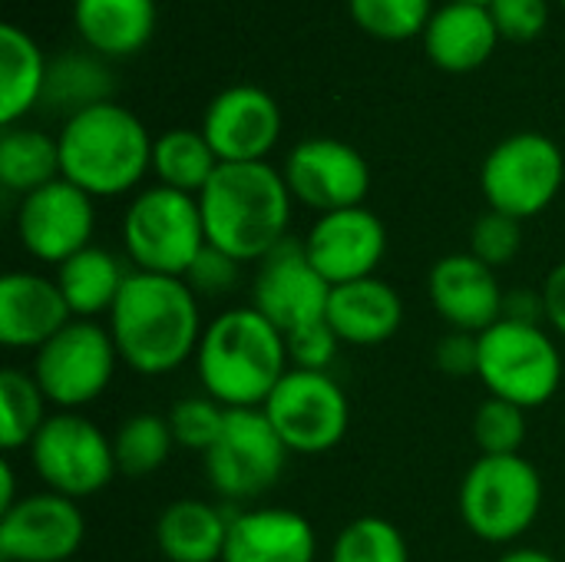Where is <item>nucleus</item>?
Returning <instances> with one entry per match:
<instances>
[{
  "label": "nucleus",
  "instance_id": "nucleus-3",
  "mask_svg": "<svg viewBox=\"0 0 565 562\" xmlns=\"http://www.w3.org/2000/svg\"><path fill=\"white\" fill-rule=\"evenodd\" d=\"M288 368L285 335L252 305L215 315L195 351L202 394L218 401L225 411L265 407Z\"/></svg>",
  "mask_w": 565,
  "mask_h": 562
},
{
  "label": "nucleus",
  "instance_id": "nucleus-11",
  "mask_svg": "<svg viewBox=\"0 0 565 562\" xmlns=\"http://www.w3.org/2000/svg\"><path fill=\"white\" fill-rule=\"evenodd\" d=\"M262 411L288 447V454L301 457L334 450L351 427L348 394L328 371L288 368V374L278 381Z\"/></svg>",
  "mask_w": 565,
  "mask_h": 562
},
{
  "label": "nucleus",
  "instance_id": "nucleus-28",
  "mask_svg": "<svg viewBox=\"0 0 565 562\" xmlns=\"http://www.w3.org/2000/svg\"><path fill=\"white\" fill-rule=\"evenodd\" d=\"M60 169V142L40 129L3 126L0 136V185L17 192L20 199L56 182Z\"/></svg>",
  "mask_w": 565,
  "mask_h": 562
},
{
  "label": "nucleus",
  "instance_id": "nucleus-17",
  "mask_svg": "<svg viewBox=\"0 0 565 562\" xmlns=\"http://www.w3.org/2000/svg\"><path fill=\"white\" fill-rule=\"evenodd\" d=\"M301 242L331 288L371 278L387 255V229L367 205L318 215Z\"/></svg>",
  "mask_w": 565,
  "mask_h": 562
},
{
  "label": "nucleus",
  "instance_id": "nucleus-23",
  "mask_svg": "<svg viewBox=\"0 0 565 562\" xmlns=\"http://www.w3.org/2000/svg\"><path fill=\"white\" fill-rule=\"evenodd\" d=\"M500 30L490 7L480 3H447L437 10L424 30L427 56L447 73H470L490 60Z\"/></svg>",
  "mask_w": 565,
  "mask_h": 562
},
{
  "label": "nucleus",
  "instance_id": "nucleus-33",
  "mask_svg": "<svg viewBox=\"0 0 565 562\" xmlns=\"http://www.w3.org/2000/svg\"><path fill=\"white\" fill-rule=\"evenodd\" d=\"M328 562H411V547L397 523L358 517L334 537Z\"/></svg>",
  "mask_w": 565,
  "mask_h": 562
},
{
  "label": "nucleus",
  "instance_id": "nucleus-42",
  "mask_svg": "<svg viewBox=\"0 0 565 562\" xmlns=\"http://www.w3.org/2000/svg\"><path fill=\"white\" fill-rule=\"evenodd\" d=\"M543 305H546V328L565 338V258L553 265V272L543 282Z\"/></svg>",
  "mask_w": 565,
  "mask_h": 562
},
{
  "label": "nucleus",
  "instance_id": "nucleus-39",
  "mask_svg": "<svg viewBox=\"0 0 565 562\" xmlns=\"http://www.w3.org/2000/svg\"><path fill=\"white\" fill-rule=\"evenodd\" d=\"M238 278H242V262L218 252L215 245H205L192 262V268L185 272V282L199 298H222L238 285Z\"/></svg>",
  "mask_w": 565,
  "mask_h": 562
},
{
  "label": "nucleus",
  "instance_id": "nucleus-40",
  "mask_svg": "<svg viewBox=\"0 0 565 562\" xmlns=\"http://www.w3.org/2000/svg\"><path fill=\"white\" fill-rule=\"evenodd\" d=\"M490 13H493L500 36H507L513 43L536 40L550 23V3L546 0H493Z\"/></svg>",
  "mask_w": 565,
  "mask_h": 562
},
{
  "label": "nucleus",
  "instance_id": "nucleus-26",
  "mask_svg": "<svg viewBox=\"0 0 565 562\" xmlns=\"http://www.w3.org/2000/svg\"><path fill=\"white\" fill-rule=\"evenodd\" d=\"M132 268L122 265V258H116L109 248L89 245L79 255H73L70 262H63L53 278L73 311V318H86L96 321L99 315H109L126 278Z\"/></svg>",
  "mask_w": 565,
  "mask_h": 562
},
{
  "label": "nucleus",
  "instance_id": "nucleus-27",
  "mask_svg": "<svg viewBox=\"0 0 565 562\" xmlns=\"http://www.w3.org/2000/svg\"><path fill=\"white\" fill-rule=\"evenodd\" d=\"M46 83V60L30 33L13 23L0 26V123L17 126L33 106H40Z\"/></svg>",
  "mask_w": 565,
  "mask_h": 562
},
{
  "label": "nucleus",
  "instance_id": "nucleus-44",
  "mask_svg": "<svg viewBox=\"0 0 565 562\" xmlns=\"http://www.w3.org/2000/svg\"><path fill=\"white\" fill-rule=\"evenodd\" d=\"M17 500H20V497H17L13 464H10V457H3V464H0V513H3V510H10Z\"/></svg>",
  "mask_w": 565,
  "mask_h": 562
},
{
  "label": "nucleus",
  "instance_id": "nucleus-8",
  "mask_svg": "<svg viewBox=\"0 0 565 562\" xmlns=\"http://www.w3.org/2000/svg\"><path fill=\"white\" fill-rule=\"evenodd\" d=\"M26 450L40 484L76 503L106 490L119 474L113 437H106L103 427H96L79 411L50 414Z\"/></svg>",
  "mask_w": 565,
  "mask_h": 562
},
{
  "label": "nucleus",
  "instance_id": "nucleus-4",
  "mask_svg": "<svg viewBox=\"0 0 565 562\" xmlns=\"http://www.w3.org/2000/svg\"><path fill=\"white\" fill-rule=\"evenodd\" d=\"M63 179L93 199H113L139 185L152 169V142L136 113L99 103L70 116L56 136Z\"/></svg>",
  "mask_w": 565,
  "mask_h": 562
},
{
  "label": "nucleus",
  "instance_id": "nucleus-29",
  "mask_svg": "<svg viewBox=\"0 0 565 562\" xmlns=\"http://www.w3.org/2000/svg\"><path fill=\"white\" fill-rule=\"evenodd\" d=\"M218 166L222 162L212 152L202 129H169L152 142V172L166 189L199 195Z\"/></svg>",
  "mask_w": 565,
  "mask_h": 562
},
{
  "label": "nucleus",
  "instance_id": "nucleus-47",
  "mask_svg": "<svg viewBox=\"0 0 565 562\" xmlns=\"http://www.w3.org/2000/svg\"><path fill=\"white\" fill-rule=\"evenodd\" d=\"M563 3H565V0H563Z\"/></svg>",
  "mask_w": 565,
  "mask_h": 562
},
{
  "label": "nucleus",
  "instance_id": "nucleus-7",
  "mask_svg": "<svg viewBox=\"0 0 565 562\" xmlns=\"http://www.w3.org/2000/svg\"><path fill=\"white\" fill-rule=\"evenodd\" d=\"M477 378L490 397L536 411L550 404L563 384V354L546 325L503 318L480 335Z\"/></svg>",
  "mask_w": 565,
  "mask_h": 562
},
{
  "label": "nucleus",
  "instance_id": "nucleus-24",
  "mask_svg": "<svg viewBox=\"0 0 565 562\" xmlns=\"http://www.w3.org/2000/svg\"><path fill=\"white\" fill-rule=\"evenodd\" d=\"M232 513L209 500H172L156 520V547L169 562H222Z\"/></svg>",
  "mask_w": 565,
  "mask_h": 562
},
{
  "label": "nucleus",
  "instance_id": "nucleus-18",
  "mask_svg": "<svg viewBox=\"0 0 565 562\" xmlns=\"http://www.w3.org/2000/svg\"><path fill=\"white\" fill-rule=\"evenodd\" d=\"M427 295L450 331L483 335L497 321H503L507 291L500 285V275L470 252L437 258L427 275Z\"/></svg>",
  "mask_w": 565,
  "mask_h": 562
},
{
  "label": "nucleus",
  "instance_id": "nucleus-35",
  "mask_svg": "<svg viewBox=\"0 0 565 562\" xmlns=\"http://www.w3.org/2000/svg\"><path fill=\"white\" fill-rule=\"evenodd\" d=\"M361 30L377 40H407L430 23V0H348Z\"/></svg>",
  "mask_w": 565,
  "mask_h": 562
},
{
  "label": "nucleus",
  "instance_id": "nucleus-43",
  "mask_svg": "<svg viewBox=\"0 0 565 562\" xmlns=\"http://www.w3.org/2000/svg\"><path fill=\"white\" fill-rule=\"evenodd\" d=\"M503 318L510 321H523V325H546V305H543V291H507V308Z\"/></svg>",
  "mask_w": 565,
  "mask_h": 562
},
{
  "label": "nucleus",
  "instance_id": "nucleus-30",
  "mask_svg": "<svg viewBox=\"0 0 565 562\" xmlns=\"http://www.w3.org/2000/svg\"><path fill=\"white\" fill-rule=\"evenodd\" d=\"M46 394L36 378L20 368L0 371V447L7 454L33 444L40 427L46 424Z\"/></svg>",
  "mask_w": 565,
  "mask_h": 562
},
{
  "label": "nucleus",
  "instance_id": "nucleus-9",
  "mask_svg": "<svg viewBox=\"0 0 565 562\" xmlns=\"http://www.w3.org/2000/svg\"><path fill=\"white\" fill-rule=\"evenodd\" d=\"M119 364L113 335L99 321L73 318L56 338L33 351L30 374L56 411H83L106 394Z\"/></svg>",
  "mask_w": 565,
  "mask_h": 562
},
{
  "label": "nucleus",
  "instance_id": "nucleus-34",
  "mask_svg": "<svg viewBox=\"0 0 565 562\" xmlns=\"http://www.w3.org/2000/svg\"><path fill=\"white\" fill-rule=\"evenodd\" d=\"M470 431H473V444H477L480 457H510V454H523L530 424H526V411L520 404L487 397L477 407Z\"/></svg>",
  "mask_w": 565,
  "mask_h": 562
},
{
  "label": "nucleus",
  "instance_id": "nucleus-21",
  "mask_svg": "<svg viewBox=\"0 0 565 562\" xmlns=\"http://www.w3.org/2000/svg\"><path fill=\"white\" fill-rule=\"evenodd\" d=\"M318 533L311 520L285 507H248L232 513L222 562H315Z\"/></svg>",
  "mask_w": 565,
  "mask_h": 562
},
{
  "label": "nucleus",
  "instance_id": "nucleus-13",
  "mask_svg": "<svg viewBox=\"0 0 565 562\" xmlns=\"http://www.w3.org/2000/svg\"><path fill=\"white\" fill-rule=\"evenodd\" d=\"M96 209L93 195L63 176L30 195L20 199L17 209V238L30 258L40 265L60 268L73 255L93 245Z\"/></svg>",
  "mask_w": 565,
  "mask_h": 562
},
{
  "label": "nucleus",
  "instance_id": "nucleus-36",
  "mask_svg": "<svg viewBox=\"0 0 565 562\" xmlns=\"http://www.w3.org/2000/svg\"><path fill=\"white\" fill-rule=\"evenodd\" d=\"M166 417H169L175 447H185V450H195L205 457L215 447V441L222 437L228 411L218 401H212L209 394H195V397H182Z\"/></svg>",
  "mask_w": 565,
  "mask_h": 562
},
{
  "label": "nucleus",
  "instance_id": "nucleus-12",
  "mask_svg": "<svg viewBox=\"0 0 565 562\" xmlns=\"http://www.w3.org/2000/svg\"><path fill=\"white\" fill-rule=\"evenodd\" d=\"M288 447L275 434L262 407L228 411L222 437L202 457L205 477L222 500L248 503L265 497L285 474Z\"/></svg>",
  "mask_w": 565,
  "mask_h": 562
},
{
  "label": "nucleus",
  "instance_id": "nucleus-15",
  "mask_svg": "<svg viewBox=\"0 0 565 562\" xmlns=\"http://www.w3.org/2000/svg\"><path fill=\"white\" fill-rule=\"evenodd\" d=\"M331 285L311 265L301 238H285L258 262L252 282V308L262 311L281 335L324 321Z\"/></svg>",
  "mask_w": 565,
  "mask_h": 562
},
{
  "label": "nucleus",
  "instance_id": "nucleus-14",
  "mask_svg": "<svg viewBox=\"0 0 565 562\" xmlns=\"http://www.w3.org/2000/svg\"><path fill=\"white\" fill-rule=\"evenodd\" d=\"M291 199L315 209L318 215L364 205L371 192V166L367 159L331 136H315L298 142L281 169Z\"/></svg>",
  "mask_w": 565,
  "mask_h": 562
},
{
  "label": "nucleus",
  "instance_id": "nucleus-10",
  "mask_svg": "<svg viewBox=\"0 0 565 562\" xmlns=\"http://www.w3.org/2000/svg\"><path fill=\"white\" fill-rule=\"evenodd\" d=\"M565 179L563 149L543 132H513L490 149L480 169V189L493 212L520 222L546 212Z\"/></svg>",
  "mask_w": 565,
  "mask_h": 562
},
{
  "label": "nucleus",
  "instance_id": "nucleus-46",
  "mask_svg": "<svg viewBox=\"0 0 565 562\" xmlns=\"http://www.w3.org/2000/svg\"><path fill=\"white\" fill-rule=\"evenodd\" d=\"M454 3H480V7H490L493 0H454Z\"/></svg>",
  "mask_w": 565,
  "mask_h": 562
},
{
  "label": "nucleus",
  "instance_id": "nucleus-16",
  "mask_svg": "<svg viewBox=\"0 0 565 562\" xmlns=\"http://www.w3.org/2000/svg\"><path fill=\"white\" fill-rule=\"evenodd\" d=\"M86 540V517L76 500L53 490L20 497L0 513V560L70 562Z\"/></svg>",
  "mask_w": 565,
  "mask_h": 562
},
{
  "label": "nucleus",
  "instance_id": "nucleus-45",
  "mask_svg": "<svg viewBox=\"0 0 565 562\" xmlns=\"http://www.w3.org/2000/svg\"><path fill=\"white\" fill-rule=\"evenodd\" d=\"M497 562H559L553 553L546 550H536V547H516L510 553H503Z\"/></svg>",
  "mask_w": 565,
  "mask_h": 562
},
{
  "label": "nucleus",
  "instance_id": "nucleus-25",
  "mask_svg": "<svg viewBox=\"0 0 565 562\" xmlns=\"http://www.w3.org/2000/svg\"><path fill=\"white\" fill-rule=\"evenodd\" d=\"M73 20L93 50L129 56L142 50L156 30V0H76Z\"/></svg>",
  "mask_w": 565,
  "mask_h": 562
},
{
  "label": "nucleus",
  "instance_id": "nucleus-1",
  "mask_svg": "<svg viewBox=\"0 0 565 562\" xmlns=\"http://www.w3.org/2000/svg\"><path fill=\"white\" fill-rule=\"evenodd\" d=\"M106 328L119 361L142 378H162L195 361L202 341V305L185 278L129 272Z\"/></svg>",
  "mask_w": 565,
  "mask_h": 562
},
{
  "label": "nucleus",
  "instance_id": "nucleus-6",
  "mask_svg": "<svg viewBox=\"0 0 565 562\" xmlns=\"http://www.w3.org/2000/svg\"><path fill=\"white\" fill-rule=\"evenodd\" d=\"M205 245L199 195L152 185L142 189L122 215V248L136 272L185 278Z\"/></svg>",
  "mask_w": 565,
  "mask_h": 562
},
{
  "label": "nucleus",
  "instance_id": "nucleus-20",
  "mask_svg": "<svg viewBox=\"0 0 565 562\" xmlns=\"http://www.w3.org/2000/svg\"><path fill=\"white\" fill-rule=\"evenodd\" d=\"M73 321V311L53 275L7 272L0 278V344L10 351H40Z\"/></svg>",
  "mask_w": 565,
  "mask_h": 562
},
{
  "label": "nucleus",
  "instance_id": "nucleus-41",
  "mask_svg": "<svg viewBox=\"0 0 565 562\" xmlns=\"http://www.w3.org/2000/svg\"><path fill=\"white\" fill-rule=\"evenodd\" d=\"M434 364L440 374L463 381V378H477L480 368V335H467V331H447L437 348H434Z\"/></svg>",
  "mask_w": 565,
  "mask_h": 562
},
{
  "label": "nucleus",
  "instance_id": "nucleus-32",
  "mask_svg": "<svg viewBox=\"0 0 565 562\" xmlns=\"http://www.w3.org/2000/svg\"><path fill=\"white\" fill-rule=\"evenodd\" d=\"M175 437L169 427V417L162 414H132L119 424L113 434V454H116V470L139 480L166 467L172 457Z\"/></svg>",
  "mask_w": 565,
  "mask_h": 562
},
{
  "label": "nucleus",
  "instance_id": "nucleus-5",
  "mask_svg": "<svg viewBox=\"0 0 565 562\" xmlns=\"http://www.w3.org/2000/svg\"><path fill=\"white\" fill-rule=\"evenodd\" d=\"M463 527L493 547H510L533 530L543 510V477L523 457H477L460 480Z\"/></svg>",
  "mask_w": 565,
  "mask_h": 562
},
{
  "label": "nucleus",
  "instance_id": "nucleus-22",
  "mask_svg": "<svg viewBox=\"0 0 565 562\" xmlns=\"http://www.w3.org/2000/svg\"><path fill=\"white\" fill-rule=\"evenodd\" d=\"M324 321L334 328L341 344L374 348L391 341L404 325V298L397 288L377 275L358 278L348 285H334L328 298Z\"/></svg>",
  "mask_w": 565,
  "mask_h": 562
},
{
  "label": "nucleus",
  "instance_id": "nucleus-37",
  "mask_svg": "<svg viewBox=\"0 0 565 562\" xmlns=\"http://www.w3.org/2000/svg\"><path fill=\"white\" fill-rule=\"evenodd\" d=\"M520 248H523V222L513 215L487 209L470 229V248L467 252L477 255L490 268L510 265L520 255Z\"/></svg>",
  "mask_w": 565,
  "mask_h": 562
},
{
  "label": "nucleus",
  "instance_id": "nucleus-19",
  "mask_svg": "<svg viewBox=\"0 0 565 562\" xmlns=\"http://www.w3.org/2000/svg\"><path fill=\"white\" fill-rule=\"evenodd\" d=\"M202 136L218 162H265L281 136V109L258 86H228L209 103Z\"/></svg>",
  "mask_w": 565,
  "mask_h": 562
},
{
  "label": "nucleus",
  "instance_id": "nucleus-38",
  "mask_svg": "<svg viewBox=\"0 0 565 562\" xmlns=\"http://www.w3.org/2000/svg\"><path fill=\"white\" fill-rule=\"evenodd\" d=\"M288 344V364L298 371H328L338 358L341 338L334 335V328L328 321H315L305 325L291 335H285Z\"/></svg>",
  "mask_w": 565,
  "mask_h": 562
},
{
  "label": "nucleus",
  "instance_id": "nucleus-2",
  "mask_svg": "<svg viewBox=\"0 0 565 562\" xmlns=\"http://www.w3.org/2000/svg\"><path fill=\"white\" fill-rule=\"evenodd\" d=\"M291 189L268 162H222L199 192L205 238L242 265H258L291 229Z\"/></svg>",
  "mask_w": 565,
  "mask_h": 562
},
{
  "label": "nucleus",
  "instance_id": "nucleus-31",
  "mask_svg": "<svg viewBox=\"0 0 565 562\" xmlns=\"http://www.w3.org/2000/svg\"><path fill=\"white\" fill-rule=\"evenodd\" d=\"M109 89H113V79L109 73L89 60V56H60L53 66H46V83H43V96H40V106L46 109H60L70 116L89 109V106H99V103H109Z\"/></svg>",
  "mask_w": 565,
  "mask_h": 562
}]
</instances>
